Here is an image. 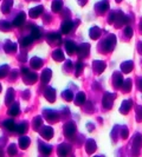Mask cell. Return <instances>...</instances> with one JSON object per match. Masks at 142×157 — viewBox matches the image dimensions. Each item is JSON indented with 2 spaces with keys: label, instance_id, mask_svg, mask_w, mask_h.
Instances as JSON below:
<instances>
[{
  "label": "cell",
  "instance_id": "cell-28",
  "mask_svg": "<svg viewBox=\"0 0 142 157\" xmlns=\"http://www.w3.org/2000/svg\"><path fill=\"white\" fill-rule=\"evenodd\" d=\"M45 118H46L49 122H56L57 114L56 112H51V111H46V112H45Z\"/></svg>",
  "mask_w": 142,
  "mask_h": 157
},
{
  "label": "cell",
  "instance_id": "cell-46",
  "mask_svg": "<svg viewBox=\"0 0 142 157\" xmlns=\"http://www.w3.org/2000/svg\"><path fill=\"white\" fill-rule=\"evenodd\" d=\"M124 33H126V36H127L128 38H130V37L133 36V30H131V27H126Z\"/></svg>",
  "mask_w": 142,
  "mask_h": 157
},
{
  "label": "cell",
  "instance_id": "cell-50",
  "mask_svg": "<svg viewBox=\"0 0 142 157\" xmlns=\"http://www.w3.org/2000/svg\"><path fill=\"white\" fill-rule=\"evenodd\" d=\"M28 72V70L27 69H24V68H23V69H21V73H23V76H24V74H26V73H27Z\"/></svg>",
  "mask_w": 142,
  "mask_h": 157
},
{
  "label": "cell",
  "instance_id": "cell-11",
  "mask_svg": "<svg viewBox=\"0 0 142 157\" xmlns=\"http://www.w3.org/2000/svg\"><path fill=\"white\" fill-rule=\"evenodd\" d=\"M72 25H73V23L71 21V20H65L63 24H62V33H64V34H66V33H69L72 29Z\"/></svg>",
  "mask_w": 142,
  "mask_h": 157
},
{
  "label": "cell",
  "instance_id": "cell-23",
  "mask_svg": "<svg viewBox=\"0 0 142 157\" xmlns=\"http://www.w3.org/2000/svg\"><path fill=\"white\" fill-rule=\"evenodd\" d=\"M62 7H63L62 0H55V1L52 2V11H53V12H59V11L62 10Z\"/></svg>",
  "mask_w": 142,
  "mask_h": 157
},
{
  "label": "cell",
  "instance_id": "cell-49",
  "mask_svg": "<svg viewBox=\"0 0 142 157\" xmlns=\"http://www.w3.org/2000/svg\"><path fill=\"white\" fill-rule=\"evenodd\" d=\"M23 97H24V98H28V97H30V92L26 91L25 93H23Z\"/></svg>",
  "mask_w": 142,
  "mask_h": 157
},
{
  "label": "cell",
  "instance_id": "cell-44",
  "mask_svg": "<svg viewBox=\"0 0 142 157\" xmlns=\"http://www.w3.org/2000/svg\"><path fill=\"white\" fill-rule=\"evenodd\" d=\"M40 150H42L44 154H46V155H49L50 154V151H51V146H49V145H45V144H40Z\"/></svg>",
  "mask_w": 142,
  "mask_h": 157
},
{
  "label": "cell",
  "instance_id": "cell-41",
  "mask_svg": "<svg viewBox=\"0 0 142 157\" xmlns=\"http://www.w3.org/2000/svg\"><path fill=\"white\" fill-rule=\"evenodd\" d=\"M7 73H8V66L7 65L0 66V78H4L5 76H7Z\"/></svg>",
  "mask_w": 142,
  "mask_h": 157
},
{
  "label": "cell",
  "instance_id": "cell-21",
  "mask_svg": "<svg viewBox=\"0 0 142 157\" xmlns=\"http://www.w3.org/2000/svg\"><path fill=\"white\" fill-rule=\"evenodd\" d=\"M104 69H105V64H104L103 61H95V63H94V70L97 72V73L103 72Z\"/></svg>",
  "mask_w": 142,
  "mask_h": 157
},
{
  "label": "cell",
  "instance_id": "cell-12",
  "mask_svg": "<svg viewBox=\"0 0 142 157\" xmlns=\"http://www.w3.org/2000/svg\"><path fill=\"white\" fill-rule=\"evenodd\" d=\"M108 8H109V2H108V0H103V1H101L99 4H97V7H96V10H97L98 12H101V13L105 12Z\"/></svg>",
  "mask_w": 142,
  "mask_h": 157
},
{
  "label": "cell",
  "instance_id": "cell-13",
  "mask_svg": "<svg viewBox=\"0 0 142 157\" xmlns=\"http://www.w3.org/2000/svg\"><path fill=\"white\" fill-rule=\"evenodd\" d=\"M89 36H90L91 39L96 40L97 38H99V36H101V30H99L98 27H96V26L91 27V29H90V32H89Z\"/></svg>",
  "mask_w": 142,
  "mask_h": 157
},
{
  "label": "cell",
  "instance_id": "cell-9",
  "mask_svg": "<svg viewBox=\"0 0 142 157\" xmlns=\"http://www.w3.org/2000/svg\"><path fill=\"white\" fill-rule=\"evenodd\" d=\"M25 18H26V14H25V13H19L18 17H17V18L13 20L12 26H14V27H19L20 25H23V24H24Z\"/></svg>",
  "mask_w": 142,
  "mask_h": 157
},
{
  "label": "cell",
  "instance_id": "cell-34",
  "mask_svg": "<svg viewBox=\"0 0 142 157\" xmlns=\"http://www.w3.org/2000/svg\"><path fill=\"white\" fill-rule=\"evenodd\" d=\"M4 127L6 129H8V130H11V131H13L15 130V125H14V122L12 119H7V121H5L4 122Z\"/></svg>",
  "mask_w": 142,
  "mask_h": 157
},
{
  "label": "cell",
  "instance_id": "cell-27",
  "mask_svg": "<svg viewBox=\"0 0 142 157\" xmlns=\"http://www.w3.org/2000/svg\"><path fill=\"white\" fill-rule=\"evenodd\" d=\"M52 57H53V59L57 60V61H62V60L64 59V55H63L62 50H56V51L52 53Z\"/></svg>",
  "mask_w": 142,
  "mask_h": 157
},
{
  "label": "cell",
  "instance_id": "cell-42",
  "mask_svg": "<svg viewBox=\"0 0 142 157\" xmlns=\"http://www.w3.org/2000/svg\"><path fill=\"white\" fill-rule=\"evenodd\" d=\"M10 29H11L10 23H7V21H0V30L1 31H8Z\"/></svg>",
  "mask_w": 142,
  "mask_h": 157
},
{
  "label": "cell",
  "instance_id": "cell-10",
  "mask_svg": "<svg viewBox=\"0 0 142 157\" xmlns=\"http://www.w3.org/2000/svg\"><path fill=\"white\" fill-rule=\"evenodd\" d=\"M40 135L45 140H50L52 137V135H53V131H52V129L49 128V127H43L42 131H40Z\"/></svg>",
  "mask_w": 142,
  "mask_h": 157
},
{
  "label": "cell",
  "instance_id": "cell-20",
  "mask_svg": "<svg viewBox=\"0 0 142 157\" xmlns=\"http://www.w3.org/2000/svg\"><path fill=\"white\" fill-rule=\"evenodd\" d=\"M122 83H123V80H122V76H121L120 73L116 72V73L114 74V86H115V87H121Z\"/></svg>",
  "mask_w": 142,
  "mask_h": 157
},
{
  "label": "cell",
  "instance_id": "cell-48",
  "mask_svg": "<svg viewBox=\"0 0 142 157\" xmlns=\"http://www.w3.org/2000/svg\"><path fill=\"white\" fill-rule=\"evenodd\" d=\"M128 136V130H127V128H123L122 129V137L123 138H126Z\"/></svg>",
  "mask_w": 142,
  "mask_h": 157
},
{
  "label": "cell",
  "instance_id": "cell-31",
  "mask_svg": "<svg viewBox=\"0 0 142 157\" xmlns=\"http://www.w3.org/2000/svg\"><path fill=\"white\" fill-rule=\"evenodd\" d=\"M19 145H20V148L26 149L28 145H30V138L28 137H21V138H19Z\"/></svg>",
  "mask_w": 142,
  "mask_h": 157
},
{
  "label": "cell",
  "instance_id": "cell-7",
  "mask_svg": "<svg viewBox=\"0 0 142 157\" xmlns=\"http://www.w3.org/2000/svg\"><path fill=\"white\" fill-rule=\"evenodd\" d=\"M24 80H25L26 84H33L37 80V74L34 72L28 71L26 74H24Z\"/></svg>",
  "mask_w": 142,
  "mask_h": 157
},
{
  "label": "cell",
  "instance_id": "cell-33",
  "mask_svg": "<svg viewBox=\"0 0 142 157\" xmlns=\"http://www.w3.org/2000/svg\"><path fill=\"white\" fill-rule=\"evenodd\" d=\"M122 90H123V92H129L130 91V89H131V79H128V80H124L123 83H122Z\"/></svg>",
  "mask_w": 142,
  "mask_h": 157
},
{
  "label": "cell",
  "instance_id": "cell-47",
  "mask_svg": "<svg viewBox=\"0 0 142 157\" xmlns=\"http://www.w3.org/2000/svg\"><path fill=\"white\" fill-rule=\"evenodd\" d=\"M137 89L142 92V78H139V79H137Z\"/></svg>",
  "mask_w": 142,
  "mask_h": 157
},
{
  "label": "cell",
  "instance_id": "cell-52",
  "mask_svg": "<svg viewBox=\"0 0 142 157\" xmlns=\"http://www.w3.org/2000/svg\"><path fill=\"white\" fill-rule=\"evenodd\" d=\"M139 52H140V53L142 55V43L139 44Z\"/></svg>",
  "mask_w": 142,
  "mask_h": 157
},
{
  "label": "cell",
  "instance_id": "cell-2",
  "mask_svg": "<svg viewBox=\"0 0 142 157\" xmlns=\"http://www.w3.org/2000/svg\"><path fill=\"white\" fill-rule=\"evenodd\" d=\"M115 97H116L115 93H105V95H104V98H103V106H104L105 109H110V108L113 106Z\"/></svg>",
  "mask_w": 142,
  "mask_h": 157
},
{
  "label": "cell",
  "instance_id": "cell-16",
  "mask_svg": "<svg viewBox=\"0 0 142 157\" xmlns=\"http://www.w3.org/2000/svg\"><path fill=\"white\" fill-rule=\"evenodd\" d=\"M65 47H66V51H68V53L69 55H73L75 52H76V50H77V46H76V44L73 43V42H66L65 43Z\"/></svg>",
  "mask_w": 142,
  "mask_h": 157
},
{
  "label": "cell",
  "instance_id": "cell-39",
  "mask_svg": "<svg viewBox=\"0 0 142 157\" xmlns=\"http://www.w3.org/2000/svg\"><path fill=\"white\" fill-rule=\"evenodd\" d=\"M32 40H33V38L30 36V37H25V38H23L21 40H20V45L21 46H27L30 44L32 43Z\"/></svg>",
  "mask_w": 142,
  "mask_h": 157
},
{
  "label": "cell",
  "instance_id": "cell-36",
  "mask_svg": "<svg viewBox=\"0 0 142 157\" xmlns=\"http://www.w3.org/2000/svg\"><path fill=\"white\" fill-rule=\"evenodd\" d=\"M68 151H69V146H68L66 144L60 145V146H59V149H58V154H59V155H62V156L66 155V154H68Z\"/></svg>",
  "mask_w": 142,
  "mask_h": 157
},
{
  "label": "cell",
  "instance_id": "cell-15",
  "mask_svg": "<svg viewBox=\"0 0 142 157\" xmlns=\"http://www.w3.org/2000/svg\"><path fill=\"white\" fill-rule=\"evenodd\" d=\"M43 65V60L40 58L38 57H34L31 59V66L34 69V70H37V69H40Z\"/></svg>",
  "mask_w": 142,
  "mask_h": 157
},
{
  "label": "cell",
  "instance_id": "cell-51",
  "mask_svg": "<svg viewBox=\"0 0 142 157\" xmlns=\"http://www.w3.org/2000/svg\"><path fill=\"white\" fill-rule=\"evenodd\" d=\"M88 130H89V131H92V130H94V125H92V124H88Z\"/></svg>",
  "mask_w": 142,
  "mask_h": 157
},
{
  "label": "cell",
  "instance_id": "cell-40",
  "mask_svg": "<svg viewBox=\"0 0 142 157\" xmlns=\"http://www.w3.org/2000/svg\"><path fill=\"white\" fill-rule=\"evenodd\" d=\"M83 69H84L83 63H82V61H78V63H77V65H76V76H77V77H78V76L83 72Z\"/></svg>",
  "mask_w": 142,
  "mask_h": 157
},
{
  "label": "cell",
  "instance_id": "cell-8",
  "mask_svg": "<svg viewBox=\"0 0 142 157\" xmlns=\"http://www.w3.org/2000/svg\"><path fill=\"white\" fill-rule=\"evenodd\" d=\"M89 51H90V46H89V44H82V45L78 47V53H79V57L81 58L86 57L88 53H89Z\"/></svg>",
  "mask_w": 142,
  "mask_h": 157
},
{
  "label": "cell",
  "instance_id": "cell-37",
  "mask_svg": "<svg viewBox=\"0 0 142 157\" xmlns=\"http://www.w3.org/2000/svg\"><path fill=\"white\" fill-rule=\"evenodd\" d=\"M31 37L33 39H38L40 37V31H39L38 27H32V30H31Z\"/></svg>",
  "mask_w": 142,
  "mask_h": 157
},
{
  "label": "cell",
  "instance_id": "cell-3",
  "mask_svg": "<svg viewBox=\"0 0 142 157\" xmlns=\"http://www.w3.org/2000/svg\"><path fill=\"white\" fill-rule=\"evenodd\" d=\"M76 131V125L73 122H68L65 125H64V135L66 137H72L73 133Z\"/></svg>",
  "mask_w": 142,
  "mask_h": 157
},
{
  "label": "cell",
  "instance_id": "cell-25",
  "mask_svg": "<svg viewBox=\"0 0 142 157\" xmlns=\"http://www.w3.org/2000/svg\"><path fill=\"white\" fill-rule=\"evenodd\" d=\"M12 100H14V91H13V89H8V91H7V93H6L5 102H6V104H10Z\"/></svg>",
  "mask_w": 142,
  "mask_h": 157
},
{
  "label": "cell",
  "instance_id": "cell-6",
  "mask_svg": "<svg viewBox=\"0 0 142 157\" xmlns=\"http://www.w3.org/2000/svg\"><path fill=\"white\" fill-rule=\"evenodd\" d=\"M131 105H133V102L130 99H126L123 103H122V105H121V108H120V111H121V114L123 115H127L129 112V110L131 109Z\"/></svg>",
  "mask_w": 142,
  "mask_h": 157
},
{
  "label": "cell",
  "instance_id": "cell-32",
  "mask_svg": "<svg viewBox=\"0 0 142 157\" xmlns=\"http://www.w3.org/2000/svg\"><path fill=\"white\" fill-rule=\"evenodd\" d=\"M15 131L19 133H25L27 131V124L26 123H21L19 125H15Z\"/></svg>",
  "mask_w": 142,
  "mask_h": 157
},
{
  "label": "cell",
  "instance_id": "cell-30",
  "mask_svg": "<svg viewBox=\"0 0 142 157\" xmlns=\"http://www.w3.org/2000/svg\"><path fill=\"white\" fill-rule=\"evenodd\" d=\"M8 114L11 115V116H17V115L19 114V104L18 103H14L13 105L10 108Z\"/></svg>",
  "mask_w": 142,
  "mask_h": 157
},
{
  "label": "cell",
  "instance_id": "cell-45",
  "mask_svg": "<svg viewBox=\"0 0 142 157\" xmlns=\"http://www.w3.org/2000/svg\"><path fill=\"white\" fill-rule=\"evenodd\" d=\"M15 154H17V145L15 144H11L10 148H8V155L13 156Z\"/></svg>",
  "mask_w": 142,
  "mask_h": 157
},
{
  "label": "cell",
  "instance_id": "cell-35",
  "mask_svg": "<svg viewBox=\"0 0 142 157\" xmlns=\"http://www.w3.org/2000/svg\"><path fill=\"white\" fill-rule=\"evenodd\" d=\"M42 122H43V119L40 117H36V118L33 119V128H34V130H39V129H40Z\"/></svg>",
  "mask_w": 142,
  "mask_h": 157
},
{
  "label": "cell",
  "instance_id": "cell-24",
  "mask_svg": "<svg viewBox=\"0 0 142 157\" xmlns=\"http://www.w3.org/2000/svg\"><path fill=\"white\" fill-rule=\"evenodd\" d=\"M84 103H85V95L83 92H79V93L76 96L75 104H76V105H82V104H84Z\"/></svg>",
  "mask_w": 142,
  "mask_h": 157
},
{
  "label": "cell",
  "instance_id": "cell-26",
  "mask_svg": "<svg viewBox=\"0 0 142 157\" xmlns=\"http://www.w3.org/2000/svg\"><path fill=\"white\" fill-rule=\"evenodd\" d=\"M47 40L50 42V43H59L60 42V36L59 34H57V33H51L49 37H47Z\"/></svg>",
  "mask_w": 142,
  "mask_h": 157
},
{
  "label": "cell",
  "instance_id": "cell-17",
  "mask_svg": "<svg viewBox=\"0 0 142 157\" xmlns=\"http://www.w3.org/2000/svg\"><path fill=\"white\" fill-rule=\"evenodd\" d=\"M42 12H43V6H37V7H33V8L30 10V15L32 18H37V17H39V15L42 14Z\"/></svg>",
  "mask_w": 142,
  "mask_h": 157
},
{
  "label": "cell",
  "instance_id": "cell-18",
  "mask_svg": "<svg viewBox=\"0 0 142 157\" xmlns=\"http://www.w3.org/2000/svg\"><path fill=\"white\" fill-rule=\"evenodd\" d=\"M86 152L88 154H92L95 150H96V143L94 140H89L88 142H86Z\"/></svg>",
  "mask_w": 142,
  "mask_h": 157
},
{
  "label": "cell",
  "instance_id": "cell-5",
  "mask_svg": "<svg viewBox=\"0 0 142 157\" xmlns=\"http://www.w3.org/2000/svg\"><path fill=\"white\" fill-rule=\"evenodd\" d=\"M44 96L49 102H55V99H56V92H55V90L52 87H47L44 91Z\"/></svg>",
  "mask_w": 142,
  "mask_h": 157
},
{
  "label": "cell",
  "instance_id": "cell-53",
  "mask_svg": "<svg viewBox=\"0 0 142 157\" xmlns=\"http://www.w3.org/2000/svg\"><path fill=\"white\" fill-rule=\"evenodd\" d=\"M116 1H117V2H120V1H122V0H116Z\"/></svg>",
  "mask_w": 142,
  "mask_h": 157
},
{
  "label": "cell",
  "instance_id": "cell-29",
  "mask_svg": "<svg viewBox=\"0 0 142 157\" xmlns=\"http://www.w3.org/2000/svg\"><path fill=\"white\" fill-rule=\"evenodd\" d=\"M4 49H5V51L6 52H8V53H11V52H14L15 50H17V45L13 43H10V42H7V44L4 46Z\"/></svg>",
  "mask_w": 142,
  "mask_h": 157
},
{
  "label": "cell",
  "instance_id": "cell-19",
  "mask_svg": "<svg viewBox=\"0 0 142 157\" xmlns=\"http://www.w3.org/2000/svg\"><path fill=\"white\" fill-rule=\"evenodd\" d=\"M12 2H13V0H4V2H2V7H1V11H2L4 13H8L10 10H11Z\"/></svg>",
  "mask_w": 142,
  "mask_h": 157
},
{
  "label": "cell",
  "instance_id": "cell-14",
  "mask_svg": "<svg viewBox=\"0 0 142 157\" xmlns=\"http://www.w3.org/2000/svg\"><path fill=\"white\" fill-rule=\"evenodd\" d=\"M133 68H134V65H133V61H124V63H122L121 64V70L124 72V73H129V72L133 70Z\"/></svg>",
  "mask_w": 142,
  "mask_h": 157
},
{
  "label": "cell",
  "instance_id": "cell-54",
  "mask_svg": "<svg viewBox=\"0 0 142 157\" xmlns=\"http://www.w3.org/2000/svg\"><path fill=\"white\" fill-rule=\"evenodd\" d=\"M0 91H1V85H0Z\"/></svg>",
  "mask_w": 142,
  "mask_h": 157
},
{
  "label": "cell",
  "instance_id": "cell-38",
  "mask_svg": "<svg viewBox=\"0 0 142 157\" xmlns=\"http://www.w3.org/2000/svg\"><path fill=\"white\" fill-rule=\"evenodd\" d=\"M62 97H63L64 99H66L68 102H71V100H72V92H71L70 90H65V91L62 93Z\"/></svg>",
  "mask_w": 142,
  "mask_h": 157
},
{
  "label": "cell",
  "instance_id": "cell-4",
  "mask_svg": "<svg viewBox=\"0 0 142 157\" xmlns=\"http://www.w3.org/2000/svg\"><path fill=\"white\" fill-rule=\"evenodd\" d=\"M115 44H116V38H115V36H109L108 38H107V40L104 42V46H105V50H108V51H111L114 50V47H115Z\"/></svg>",
  "mask_w": 142,
  "mask_h": 157
},
{
  "label": "cell",
  "instance_id": "cell-22",
  "mask_svg": "<svg viewBox=\"0 0 142 157\" xmlns=\"http://www.w3.org/2000/svg\"><path fill=\"white\" fill-rule=\"evenodd\" d=\"M51 76H52V72L50 71L49 69H46V70H44L42 74V82L44 84H46V83H49V80H50V78H51Z\"/></svg>",
  "mask_w": 142,
  "mask_h": 157
},
{
  "label": "cell",
  "instance_id": "cell-1",
  "mask_svg": "<svg viewBox=\"0 0 142 157\" xmlns=\"http://www.w3.org/2000/svg\"><path fill=\"white\" fill-rule=\"evenodd\" d=\"M141 145H142L141 133H136V135H135V138H134V142H133V154H134V155H136V154L140 152Z\"/></svg>",
  "mask_w": 142,
  "mask_h": 157
},
{
  "label": "cell",
  "instance_id": "cell-43",
  "mask_svg": "<svg viewBox=\"0 0 142 157\" xmlns=\"http://www.w3.org/2000/svg\"><path fill=\"white\" fill-rule=\"evenodd\" d=\"M136 121L137 122H142V106H137L136 108Z\"/></svg>",
  "mask_w": 142,
  "mask_h": 157
}]
</instances>
